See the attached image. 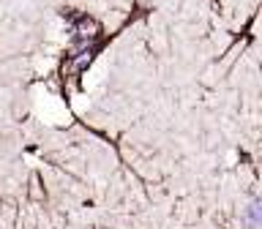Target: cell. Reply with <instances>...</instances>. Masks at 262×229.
<instances>
[{
  "instance_id": "6da1fadb",
  "label": "cell",
  "mask_w": 262,
  "mask_h": 229,
  "mask_svg": "<svg viewBox=\"0 0 262 229\" xmlns=\"http://www.w3.org/2000/svg\"><path fill=\"white\" fill-rule=\"evenodd\" d=\"M246 218H249V226H257V224H259V204H257V202L249 204V210H246Z\"/></svg>"
}]
</instances>
